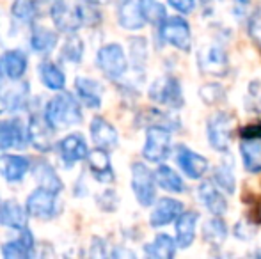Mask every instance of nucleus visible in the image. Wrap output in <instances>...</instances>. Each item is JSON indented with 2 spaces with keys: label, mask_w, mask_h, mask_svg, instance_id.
Masks as SVG:
<instances>
[{
  "label": "nucleus",
  "mask_w": 261,
  "mask_h": 259,
  "mask_svg": "<svg viewBox=\"0 0 261 259\" xmlns=\"http://www.w3.org/2000/svg\"><path fill=\"white\" fill-rule=\"evenodd\" d=\"M39 76H41L43 85L48 87L50 91H62L66 85L64 71L57 64L48 63V61L39 66Z\"/></svg>",
  "instance_id": "31"
},
{
  "label": "nucleus",
  "mask_w": 261,
  "mask_h": 259,
  "mask_svg": "<svg viewBox=\"0 0 261 259\" xmlns=\"http://www.w3.org/2000/svg\"><path fill=\"white\" fill-rule=\"evenodd\" d=\"M6 103H7L6 98H4V96H2V93H0V114H2V112L7 108V105H6Z\"/></svg>",
  "instance_id": "44"
},
{
  "label": "nucleus",
  "mask_w": 261,
  "mask_h": 259,
  "mask_svg": "<svg viewBox=\"0 0 261 259\" xmlns=\"http://www.w3.org/2000/svg\"><path fill=\"white\" fill-rule=\"evenodd\" d=\"M87 163L89 169L93 172L94 180H98L100 183H112L116 180V174L112 169V162H110L109 149L105 148H94L93 151H89L87 155Z\"/></svg>",
  "instance_id": "15"
},
{
  "label": "nucleus",
  "mask_w": 261,
  "mask_h": 259,
  "mask_svg": "<svg viewBox=\"0 0 261 259\" xmlns=\"http://www.w3.org/2000/svg\"><path fill=\"white\" fill-rule=\"evenodd\" d=\"M247 34L254 45L261 48V9H254L247 16Z\"/></svg>",
  "instance_id": "40"
},
{
  "label": "nucleus",
  "mask_w": 261,
  "mask_h": 259,
  "mask_svg": "<svg viewBox=\"0 0 261 259\" xmlns=\"http://www.w3.org/2000/svg\"><path fill=\"white\" fill-rule=\"evenodd\" d=\"M50 14H52V20L55 21V27H57L59 31L75 32L80 25H84L82 9H80V7L68 9L62 0H59L52 9H50Z\"/></svg>",
  "instance_id": "17"
},
{
  "label": "nucleus",
  "mask_w": 261,
  "mask_h": 259,
  "mask_svg": "<svg viewBox=\"0 0 261 259\" xmlns=\"http://www.w3.org/2000/svg\"><path fill=\"white\" fill-rule=\"evenodd\" d=\"M172 151V131L164 126H148L142 146V158L151 163H164Z\"/></svg>",
  "instance_id": "6"
},
{
  "label": "nucleus",
  "mask_w": 261,
  "mask_h": 259,
  "mask_svg": "<svg viewBox=\"0 0 261 259\" xmlns=\"http://www.w3.org/2000/svg\"><path fill=\"white\" fill-rule=\"evenodd\" d=\"M167 4L179 14H190L197 6V0H167Z\"/></svg>",
  "instance_id": "42"
},
{
  "label": "nucleus",
  "mask_w": 261,
  "mask_h": 259,
  "mask_svg": "<svg viewBox=\"0 0 261 259\" xmlns=\"http://www.w3.org/2000/svg\"><path fill=\"white\" fill-rule=\"evenodd\" d=\"M57 194L59 192L45 187L36 188L25 200V210L29 217L41 218V220L54 218V215L57 213Z\"/></svg>",
  "instance_id": "9"
},
{
  "label": "nucleus",
  "mask_w": 261,
  "mask_h": 259,
  "mask_svg": "<svg viewBox=\"0 0 261 259\" xmlns=\"http://www.w3.org/2000/svg\"><path fill=\"white\" fill-rule=\"evenodd\" d=\"M197 222H199V213L194 210L183 211L174 222V235L179 249H190L196 240Z\"/></svg>",
  "instance_id": "14"
},
{
  "label": "nucleus",
  "mask_w": 261,
  "mask_h": 259,
  "mask_svg": "<svg viewBox=\"0 0 261 259\" xmlns=\"http://www.w3.org/2000/svg\"><path fill=\"white\" fill-rule=\"evenodd\" d=\"M148 96L153 103L160 105V107L172 108V110H178V108H181L185 105L181 83L172 75H164L160 78H156L149 85Z\"/></svg>",
  "instance_id": "4"
},
{
  "label": "nucleus",
  "mask_w": 261,
  "mask_h": 259,
  "mask_svg": "<svg viewBox=\"0 0 261 259\" xmlns=\"http://www.w3.org/2000/svg\"><path fill=\"white\" fill-rule=\"evenodd\" d=\"M87 4H93V6H103V4H109L110 0H86Z\"/></svg>",
  "instance_id": "43"
},
{
  "label": "nucleus",
  "mask_w": 261,
  "mask_h": 259,
  "mask_svg": "<svg viewBox=\"0 0 261 259\" xmlns=\"http://www.w3.org/2000/svg\"><path fill=\"white\" fill-rule=\"evenodd\" d=\"M155 180L158 187L162 190L169 192V194H185L187 192V185L183 178L172 167L165 165V163H158L155 170Z\"/></svg>",
  "instance_id": "25"
},
{
  "label": "nucleus",
  "mask_w": 261,
  "mask_h": 259,
  "mask_svg": "<svg viewBox=\"0 0 261 259\" xmlns=\"http://www.w3.org/2000/svg\"><path fill=\"white\" fill-rule=\"evenodd\" d=\"M199 98L203 100L204 105H220L226 101V89L217 82H208L204 85H201L199 89Z\"/></svg>",
  "instance_id": "36"
},
{
  "label": "nucleus",
  "mask_w": 261,
  "mask_h": 259,
  "mask_svg": "<svg viewBox=\"0 0 261 259\" xmlns=\"http://www.w3.org/2000/svg\"><path fill=\"white\" fill-rule=\"evenodd\" d=\"M11 13L16 20L31 23L38 14V7H36L34 0H14V4L11 6Z\"/></svg>",
  "instance_id": "38"
},
{
  "label": "nucleus",
  "mask_w": 261,
  "mask_h": 259,
  "mask_svg": "<svg viewBox=\"0 0 261 259\" xmlns=\"http://www.w3.org/2000/svg\"><path fill=\"white\" fill-rule=\"evenodd\" d=\"M234 119L227 112H215L206 121V138L213 151L226 155L231 148V138H233Z\"/></svg>",
  "instance_id": "3"
},
{
  "label": "nucleus",
  "mask_w": 261,
  "mask_h": 259,
  "mask_svg": "<svg viewBox=\"0 0 261 259\" xmlns=\"http://www.w3.org/2000/svg\"><path fill=\"white\" fill-rule=\"evenodd\" d=\"M130 59L135 69H144L148 61V41L144 38H132L130 39Z\"/></svg>",
  "instance_id": "37"
},
{
  "label": "nucleus",
  "mask_w": 261,
  "mask_h": 259,
  "mask_svg": "<svg viewBox=\"0 0 261 259\" xmlns=\"http://www.w3.org/2000/svg\"><path fill=\"white\" fill-rule=\"evenodd\" d=\"M75 89L79 94V100L89 108L101 107V85L93 78L79 76L75 80Z\"/></svg>",
  "instance_id": "26"
},
{
  "label": "nucleus",
  "mask_w": 261,
  "mask_h": 259,
  "mask_svg": "<svg viewBox=\"0 0 261 259\" xmlns=\"http://www.w3.org/2000/svg\"><path fill=\"white\" fill-rule=\"evenodd\" d=\"M0 73H2V66H0Z\"/></svg>",
  "instance_id": "45"
},
{
  "label": "nucleus",
  "mask_w": 261,
  "mask_h": 259,
  "mask_svg": "<svg viewBox=\"0 0 261 259\" xmlns=\"http://www.w3.org/2000/svg\"><path fill=\"white\" fill-rule=\"evenodd\" d=\"M139 7H141V13L144 16L146 23H151L155 27L164 23V20L167 18L164 4H160L158 0H139Z\"/></svg>",
  "instance_id": "35"
},
{
  "label": "nucleus",
  "mask_w": 261,
  "mask_h": 259,
  "mask_svg": "<svg viewBox=\"0 0 261 259\" xmlns=\"http://www.w3.org/2000/svg\"><path fill=\"white\" fill-rule=\"evenodd\" d=\"M162 45H171L179 52H190L192 48V27L183 16H167L164 23L156 27Z\"/></svg>",
  "instance_id": "2"
},
{
  "label": "nucleus",
  "mask_w": 261,
  "mask_h": 259,
  "mask_svg": "<svg viewBox=\"0 0 261 259\" xmlns=\"http://www.w3.org/2000/svg\"><path fill=\"white\" fill-rule=\"evenodd\" d=\"M156 187L155 172L146 163H132V190L142 208L153 206L156 203Z\"/></svg>",
  "instance_id": "7"
},
{
  "label": "nucleus",
  "mask_w": 261,
  "mask_h": 259,
  "mask_svg": "<svg viewBox=\"0 0 261 259\" xmlns=\"http://www.w3.org/2000/svg\"><path fill=\"white\" fill-rule=\"evenodd\" d=\"M91 138L98 148L105 149H116L119 144V137H117V131L114 128V125H110L105 118L96 116V118L91 121Z\"/></svg>",
  "instance_id": "18"
},
{
  "label": "nucleus",
  "mask_w": 261,
  "mask_h": 259,
  "mask_svg": "<svg viewBox=\"0 0 261 259\" xmlns=\"http://www.w3.org/2000/svg\"><path fill=\"white\" fill-rule=\"evenodd\" d=\"M203 240L208 243L210 247H222L224 242L229 236V227L224 222L222 217H215L213 215L210 220H206L203 224V231H201Z\"/></svg>",
  "instance_id": "27"
},
{
  "label": "nucleus",
  "mask_w": 261,
  "mask_h": 259,
  "mask_svg": "<svg viewBox=\"0 0 261 259\" xmlns=\"http://www.w3.org/2000/svg\"><path fill=\"white\" fill-rule=\"evenodd\" d=\"M197 68L203 75L224 78L229 73V55L227 50L219 43H210L199 48L197 52Z\"/></svg>",
  "instance_id": "5"
},
{
  "label": "nucleus",
  "mask_w": 261,
  "mask_h": 259,
  "mask_svg": "<svg viewBox=\"0 0 261 259\" xmlns=\"http://www.w3.org/2000/svg\"><path fill=\"white\" fill-rule=\"evenodd\" d=\"M31 169L29 158L20 155H0V174L11 183H16L25 178Z\"/></svg>",
  "instance_id": "22"
},
{
  "label": "nucleus",
  "mask_w": 261,
  "mask_h": 259,
  "mask_svg": "<svg viewBox=\"0 0 261 259\" xmlns=\"http://www.w3.org/2000/svg\"><path fill=\"white\" fill-rule=\"evenodd\" d=\"M29 130V142L34 146L39 151H48L50 146H52V135H54V128L46 123V119H39V118H32L31 123L27 126Z\"/></svg>",
  "instance_id": "24"
},
{
  "label": "nucleus",
  "mask_w": 261,
  "mask_h": 259,
  "mask_svg": "<svg viewBox=\"0 0 261 259\" xmlns=\"http://www.w3.org/2000/svg\"><path fill=\"white\" fill-rule=\"evenodd\" d=\"M57 148H59L61 160L64 162V165L68 167V169L75 165L76 162H80V160H86L87 155H89L86 140H84V137L79 133H71V135H68V137H64L57 144Z\"/></svg>",
  "instance_id": "13"
},
{
  "label": "nucleus",
  "mask_w": 261,
  "mask_h": 259,
  "mask_svg": "<svg viewBox=\"0 0 261 259\" xmlns=\"http://www.w3.org/2000/svg\"><path fill=\"white\" fill-rule=\"evenodd\" d=\"M62 57L69 63H80V59L84 57V43L79 36H71L69 39H66L64 48H62Z\"/></svg>",
  "instance_id": "39"
},
{
  "label": "nucleus",
  "mask_w": 261,
  "mask_h": 259,
  "mask_svg": "<svg viewBox=\"0 0 261 259\" xmlns=\"http://www.w3.org/2000/svg\"><path fill=\"white\" fill-rule=\"evenodd\" d=\"M45 119L54 130H62L82 123V108L71 93H61L48 101Z\"/></svg>",
  "instance_id": "1"
},
{
  "label": "nucleus",
  "mask_w": 261,
  "mask_h": 259,
  "mask_svg": "<svg viewBox=\"0 0 261 259\" xmlns=\"http://www.w3.org/2000/svg\"><path fill=\"white\" fill-rule=\"evenodd\" d=\"M242 165L249 174L261 172V137L240 138Z\"/></svg>",
  "instance_id": "19"
},
{
  "label": "nucleus",
  "mask_w": 261,
  "mask_h": 259,
  "mask_svg": "<svg viewBox=\"0 0 261 259\" xmlns=\"http://www.w3.org/2000/svg\"><path fill=\"white\" fill-rule=\"evenodd\" d=\"M2 254L7 259H23L34 256V236L27 227L20 229V236L16 240L4 243Z\"/></svg>",
  "instance_id": "20"
},
{
  "label": "nucleus",
  "mask_w": 261,
  "mask_h": 259,
  "mask_svg": "<svg viewBox=\"0 0 261 259\" xmlns=\"http://www.w3.org/2000/svg\"><path fill=\"white\" fill-rule=\"evenodd\" d=\"M0 66H2V73L6 76H9L11 80H20L27 71V55L20 50H9L2 55Z\"/></svg>",
  "instance_id": "29"
},
{
  "label": "nucleus",
  "mask_w": 261,
  "mask_h": 259,
  "mask_svg": "<svg viewBox=\"0 0 261 259\" xmlns=\"http://www.w3.org/2000/svg\"><path fill=\"white\" fill-rule=\"evenodd\" d=\"M185 211L183 203L174 197H162L160 200L155 203L151 215H149V224L151 227H165V225L172 224V222L178 220L179 215Z\"/></svg>",
  "instance_id": "11"
},
{
  "label": "nucleus",
  "mask_w": 261,
  "mask_h": 259,
  "mask_svg": "<svg viewBox=\"0 0 261 259\" xmlns=\"http://www.w3.org/2000/svg\"><path fill=\"white\" fill-rule=\"evenodd\" d=\"M34 172H36V178H38V181H39V187L50 188V190H55V192H61L62 188H64L61 178L57 176V172H55L54 167L50 165V163L39 160L34 167Z\"/></svg>",
  "instance_id": "33"
},
{
  "label": "nucleus",
  "mask_w": 261,
  "mask_h": 259,
  "mask_svg": "<svg viewBox=\"0 0 261 259\" xmlns=\"http://www.w3.org/2000/svg\"><path fill=\"white\" fill-rule=\"evenodd\" d=\"M212 181L224 192L226 195H233L237 190V178L233 172V163L222 162L213 169Z\"/></svg>",
  "instance_id": "30"
},
{
  "label": "nucleus",
  "mask_w": 261,
  "mask_h": 259,
  "mask_svg": "<svg viewBox=\"0 0 261 259\" xmlns=\"http://www.w3.org/2000/svg\"><path fill=\"white\" fill-rule=\"evenodd\" d=\"M27 210L21 208L16 200H2L0 203V225L11 229L27 227Z\"/></svg>",
  "instance_id": "23"
},
{
  "label": "nucleus",
  "mask_w": 261,
  "mask_h": 259,
  "mask_svg": "<svg viewBox=\"0 0 261 259\" xmlns=\"http://www.w3.org/2000/svg\"><path fill=\"white\" fill-rule=\"evenodd\" d=\"M117 21L126 31H141L146 20L139 7V0H121L117 6Z\"/></svg>",
  "instance_id": "21"
},
{
  "label": "nucleus",
  "mask_w": 261,
  "mask_h": 259,
  "mask_svg": "<svg viewBox=\"0 0 261 259\" xmlns=\"http://www.w3.org/2000/svg\"><path fill=\"white\" fill-rule=\"evenodd\" d=\"M57 39L59 36L54 31H50V28L34 27V32H32V38H31L32 50L38 53H48L55 48Z\"/></svg>",
  "instance_id": "32"
},
{
  "label": "nucleus",
  "mask_w": 261,
  "mask_h": 259,
  "mask_svg": "<svg viewBox=\"0 0 261 259\" xmlns=\"http://www.w3.org/2000/svg\"><path fill=\"white\" fill-rule=\"evenodd\" d=\"M29 142V130L18 119L0 121V149L25 148Z\"/></svg>",
  "instance_id": "16"
},
{
  "label": "nucleus",
  "mask_w": 261,
  "mask_h": 259,
  "mask_svg": "<svg viewBox=\"0 0 261 259\" xmlns=\"http://www.w3.org/2000/svg\"><path fill=\"white\" fill-rule=\"evenodd\" d=\"M176 249H178V242L172 236L160 233L155 236L151 243L144 245V254L155 259H172L176 256Z\"/></svg>",
  "instance_id": "28"
},
{
  "label": "nucleus",
  "mask_w": 261,
  "mask_h": 259,
  "mask_svg": "<svg viewBox=\"0 0 261 259\" xmlns=\"http://www.w3.org/2000/svg\"><path fill=\"white\" fill-rule=\"evenodd\" d=\"M197 197L208 213L215 215V217H224L227 213L226 194L213 181H203L197 188Z\"/></svg>",
  "instance_id": "12"
},
{
  "label": "nucleus",
  "mask_w": 261,
  "mask_h": 259,
  "mask_svg": "<svg viewBox=\"0 0 261 259\" xmlns=\"http://www.w3.org/2000/svg\"><path fill=\"white\" fill-rule=\"evenodd\" d=\"M233 235L242 242H249V240H252L256 236V225L249 218H242V220H238L234 224Z\"/></svg>",
  "instance_id": "41"
},
{
  "label": "nucleus",
  "mask_w": 261,
  "mask_h": 259,
  "mask_svg": "<svg viewBox=\"0 0 261 259\" xmlns=\"http://www.w3.org/2000/svg\"><path fill=\"white\" fill-rule=\"evenodd\" d=\"M96 66L107 78L119 80L128 69V59L123 46L117 43H109L98 50Z\"/></svg>",
  "instance_id": "8"
},
{
  "label": "nucleus",
  "mask_w": 261,
  "mask_h": 259,
  "mask_svg": "<svg viewBox=\"0 0 261 259\" xmlns=\"http://www.w3.org/2000/svg\"><path fill=\"white\" fill-rule=\"evenodd\" d=\"M174 156H176L178 167L181 169V172L185 174L189 180H194V181L203 180L204 174H206L210 169V162L206 156L196 153L194 149H190L189 146L179 144L174 151Z\"/></svg>",
  "instance_id": "10"
},
{
  "label": "nucleus",
  "mask_w": 261,
  "mask_h": 259,
  "mask_svg": "<svg viewBox=\"0 0 261 259\" xmlns=\"http://www.w3.org/2000/svg\"><path fill=\"white\" fill-rule=\"evenodd\" d=\"M142 119V125L144 126H164V128L176 131L181 128V123H179L178 118H172L171 114L167 112H162V110H146L144 112V118H139Z\"/></svg>",
  "instance_id": "34"
}]
</instances>
